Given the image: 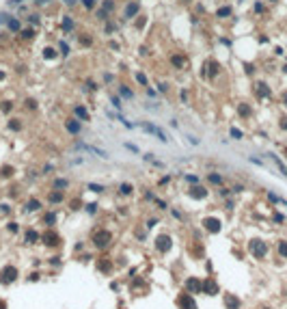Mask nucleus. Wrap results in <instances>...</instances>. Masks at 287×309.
I'll return each mask as SVG.
<instances>
[{"mask_svg":"<svg viewBox=\"0 0 287 309\" xmlns=\"http://www.w3.org/2000/svg\"><path fill=\"white\" fill-rule=\"evenodd\" d=\"M138 128H142L147 134H153V136H158L162 143H169V136H166V132L162 130V128H158V126H153V123H147V121H142V123H138Z\"/></svg>","mask_w":287,"mask_h":309,"instance_id":"obj_1","label":"nucleus"},{"mask_svg":"<svg viewBox=\"0 0 287 309\" xmlns=\"http://www.w3.org/2000/svg\"><path fill=\"white\" fill-rule=\"evenodd\" d=\"M138 13V2H130L128 7H125V13H123V17L125 20H130V17H134Z\"/></svg>","mask_w":287,"mask_h":309,"instance_id":"obj_2","label":"nucleus"},{"mask_svg":"<svg viewBox=\"0 0 287 309\" xmlns=\"http://www.w3.org/2000/svg\"><path fill=\"white\" fill-rule=\"evenodd\" d=\"M270 160H272V162H274V164L278 166V171H281V173H283V175L287 177V166H285V164H283V162L278 160V156H274V154H270Z\"/></svg>","mask_w":287,"mask_h":309,"instance_id":"obj_3","label":"nucleus"},{"mask_svg":"<svg viewBox=\"0 0 287 309\" xmlns=\"http://www.w3.org/2000/svg\"><path fill=\"white\" fill-rule=\"evenodd\" d=\"M67 130L74 132V134H78V132H80V123L76 121V119H71V121H67Z\"/></svg>","mask_w":287,"mask_h":309,"instance_id":"obj_4","label":"nucleus"},{"mask_svg":"<svg viewBox=\"0 0 287 309\" xmlns=\"http://www.w3.org/2000/svg\"><path fill=\"white\" fill-rule=\"evenodd\" d=\"M76 115H78V119H82V121H86V119H89V112L82 106H76Z\"/></svg>","mask_w":287,"mask_h":309,"instance_id":"obj_5","label":"nucleus"},{"mask_svg":"<svg viewBox=\"0 0 287 309\" xmlns=\"http://www.w3.org/2000/svg\"><path fill=\"white\" fill-rule=\"evenodd\" d=\"M119 91H121V95H123V98H128V100H132V98H134V93H132L128 87H119Z\"/></svg>","mask_w":287,"mask_h":309,"instance_id":"obj_6","label":"nucleus"},{"mask_svg":"<svg viewBox=\"0 0 287 309\" xmlns=\"http://www.w3.org/2000/svg\"><path fill=\"white\" fill-rule=\"evenodd\" d=\"M89 188L93 190V193H104V190H106V188H104V186H100V184H89Z\"/></svg>","mask_w":287,"mask_h":309,"instance_id":"obj_7","label":"nucleus"},{"mask_svg":"<svg viewBox=\"0 0 287 309\" xmlns=\"http://www.w3.org/2000/svg\"><path fill=\"white\" fill-rule=\"evenodd\" d=\"M67 186H69L67 179H56V182H54V188H67Z\"/></svg>","mask_w":287,"mask_h":309,"instance_id":"obj_8","label":"nucleus"},{"mask_svg":"<svg viewBox=\"0 0 287 309\" xmlns=\"http://www.w3.org/2000/svg\"><path fill=\"white\" fill-rule=\"evenodd\" d=\"M268 199H270V201H274V203H285V201H283L278 195H274V193H268Z\"/></svg>","mask_w":287,"mask_h":309,"instance_id":"obj_9","label":"nucleus"},{"mask_svg":"<svg viewBox=\"0 0 287 309\" xmlns=\"http://www.w3.org/2000/svg\"><path fill=\"white\" fill-rule=\"evenodd\" d=\"M7 26H9L11 30H19V22H17V20H9Z\"/></svg>","mask_w":287,"mask_h":309,"instance_id":"obj_10","label":"nucleus"},{"mask_svg":"<svg viewBox=\"0 0 287 309\" xmlns=\"http://www.w3.org/2000/svg\"><path fill=\"white\" fill-rule=\"evenodd\" d=\"M121 193H123V195H130V193H132V186H130V184H121Z\"/></svg>","mask_w":287,"mask_h":309,"instance_id":"obj_11","label":"nucleus"},{"mask_svg":"<svg viewBox=\"0 0 287 309\" xmlns=\"http://www.w3.org/2000/svg\"><path fill=\"white\" fill-rule=\"evenodd\" d=\"M63 26H65V28L69 30V28H74V22H71L69 17H65V20H63Z\"/></svg>","mask_w":287,"mask_h":309,"instance_id":"obj_12","label":"nucleus"},{"mask_svg":"<svg viewBox=\"0 0 287 309\" xmlns=\"http://www.w3.org/2000/svg\"><path fill=\"white\" fill-rule=\"evenodd\" d=\"M119 121H121V123H123V126H125V128H134V126H132V123H130V121H128V119H125V117H123V115H119Z\"/></svg>","mask_w":287,"mask_h":309,"instance_id":"obj_13","label":"nucleus"},{"mask_svg":"<svg viewBox=\"0 0 287 309\" xmlns=\"http://www.w3.org/2000/svg\"><path fill=\"white\" fill-rule=\"evenodd\" d=\"M61 199H63V195H61V193H54V195L50 197V201H52V203H58Z\"/></svg>","mask_w":287,"mask_h":309,"instance_id":"obj_14","label":"nucleus"},{"mask_svg":"<svg viewBox=\"0 0 287 309\" xmlns=\"http://www.w3.org/2000/svg\"><path fill=\"white\" fill-rule=\"evenodd\" d=\"M110 102H112V106H114V108H119V110H121V100H119V98H110Z\"/></svg>","mask_w":287,"mask_h":309,"instance_id":"obj_15","label":"nucleus"},{"mask_svg":"<svg viewBox=\"0 0 287 309\" xmlns=\"http://www.w3.org/2000/svg\"><path fill=\"white\" fill-rule=\"evenodd\" d=\"M231 136H233V138H242V132L237 130V128H231Z\"/></svg>","mask_w":287,"mask_h":309,"instance_id":"obj_16","label":"nucleus"},{"mask_svg":"<svg viewBox=\"0 0 287 309\" xmlns=\"http://www.w3.org/2000/svg\"><path fill=\"white\" fill-rule=\"evenodd\" d=\"M209 182H212V184H220L222 177H220V175H209Z\"/></svg>","mask_w":287,"mask_h":309,"instance_id":"obj_17","label":"nucleus"},{"mask_svg":"<svg viewBox=\"0 0 287 309\" xmlns=\"http://www.w3.org/2000/svg\"><path fill=\"white\" fill-rule=\"evenodd\" d=\"M9 20H11V17H9L7 13H0V24H9Z\"/></svg>","mask_w":287,"mask_h":309,"instance_id":"obj_18","label":"nucleus"},{"mask_svg":"<svg viewBox=\"0 0 287 309\" xmlns=\"http://www.w3.org/2000/svg\"><path fill=\"white\" fill-rule=\"evenodd\" d=\"M125 149H130V151L138 154V147H136V145H132V143H125Z\"/></svg>","mask_w":287,"mask_h":309,"instance_id":"obj_19","label":"nucleus"},{"mask_svg":"<svg viewBox=\"0 0 287 309\" xmlns=\"http://www.w3.org/2000/svg\"><path fill=\"white\" fill-rule=\"evenodd\" d=\"M229 13H231V9H229V7H225V9H220V11H218V17H222V15H229Z\"/></svg>","mask_w":287,"mask_h":309,"instance_id":"obj_20","label":"nucleus"},{"mask_svg":"<svg viewBox=\"0 0 287 309\" xmlns=\"http://www.w3.org/2000/svg\"><path fill=\"white\" fill-rule=\"evenodd\" d=\"M28 210H33V212L39 210V201H30V203H28Z\"/></svg>","mask_w":287,"mask_h":309,"instance_id":"obj_21","label":"nucleus"},{"mask_svg":"<svg viewBox=\"0 0 287 309\" xmlns=\"http://www.w3.org/2000/svg\"><path fill=\"white\" fill-rule=\"evenodd\" d=\"M278 251H281V253L287 257V244H285V242H281V244H278Z\"/></svg>","mask_w":287,"mask_h":309,"instance_id":"obj_22","label":"nucleus"},{"mask_svg":"<svg viewBox=\"0 0 287 309\" xmlns=\"http://www.w3.org/2000/svg\"><path fill=\"white\" fill-rule=\"evenodd\" d=\"M136 80H138L140 84H147V78H145V76H142V74H136Z\"/></svg>","mask_w":287,"mask_h":309,"instance_id":"obj_23","label":"nucleus"},{"mask_svg":"<svg viewBox=\"0 0 287 309\" xmlns=\"http://www.w3.org/2000/svg\"><path fill=\"white\" fill-rule=\"evenodd\" d=\"M82 5H84L86 9H93V0H82Z\"/></svg>","mask_w":287,"mask_h":309,"instance_id":"obj_24","label":"nucleus"},{"mask_svg":"<svg viewBox=\"0 0 287 309\" xmlns=\"http://www.w3.org/2000/svg\"><path fill=\"white\" fill-rule=\"evenodd\" d=\"M188 140L192 143V145H199V138H197V136H188Z\"/></svg>","mask_w":287,"mask_h":309,"instance_id":"obj_25","label":"nucleus"},{"mask_svg":"<svg viewBox=\"0 0 287 309\" xmlns=\"http://www.w3.org/2000/svg\"><path fill=\"white\" fill-rule=\"evenodd\" d=\"M28 22H30V24H37V22H39V17H37V15H30V17H28Z\"/></svg>","mask_w":287,"mask_h":309,"instance_id":"obj_26","label":"nucleus"},{"mask_svg":"<svg viewBox=\"0 0 287 309\" xmlns=\"http://www.w3.org/2000/svg\"><path fill=\"white\" fill-rule=\"evenodd\" d=\"M9 229H11V231H17L19 227H17V223H9Z\"/></svg>","mask_w":287,"mask_h":309,"instance_id":"obj_27","label":"nucleus"},{"mask_svg":"<svg viewBox=\"0 0 287 309\" xmlns=\"http://www.w3.org/2000/svg\"><path fill=\"white\" fill-rule=\"evenodd\" d=\"M97 17L100 20H106V11H97Z\"/></svg>","mask_w":287,"mask_h":309,"instance_id":"obj_28","label":"nucleus"},{"mask_svg":"<svg viewBox=\"0 0 287 309\" xmlns=\"http://www.w3.org/2000/svg\"><path fill=\"white\" fill-rule=\"evenodd\" d=\"M22 0H9V7H15V5H19Z\"/></svg>","mask_w":287,"mask_h":309,"instance_id":"obj_29","label":"nucleus"},{"mask_svg":"<svg viewBox=\"0 0 287 309\" xmlns=\"http://www.w3.org/2000/svg\"><path fill=\"white\" fill-rule=\"evenodd\" d=\"M65 2H67V5H74V2H76V0H65Z\"/></svg>","mask_w":287,"mask_h":309,"instance_id":"obj_30","label":"nucleus"}]
</instances>
